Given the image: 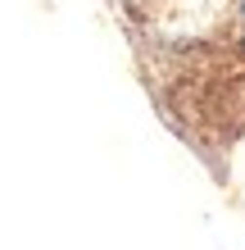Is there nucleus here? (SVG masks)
<instances>
[{"label":"nucleus","instance_id":"obj_1","mask_svg":"<svg viewBox=\"0 0 245 250\" xmlns=\"http://www.w3.org/2000/svg\"><path fill=\"white\" fill-rule=\"evenodd\" d=\"M241 14H245V5H241Z\"/></svg>","mask_w":245,"mask_h":250}]
</instances>
